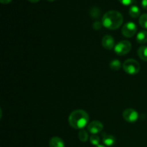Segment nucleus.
Masks as SVG:
<instances>
[{
  "mask_svg": "<svg viewBox=\"0 0 147 147\" xmlns=\"http://www.w3.org/2000/svg\"><path fill=\"white\" fill-rule=\"evenodd\" d=\"M47 1H50V2H52V1H55V0H47Z\"/></svg>",
  "mask_w": 147,
  "mask_h": 147,
  "instance_id": "393cba45",
  "label": "nucleus"
},
{
  "mask_svg": "<svg viewBox=\"0 0 147 147\" xmlns=\"http://www.w3.org/2000/svg\"><path fill=\"white\" fill-rule=\"evenodd\" d=\"M123 117L129 123H134L139 119V113L133 109H126L123 113Z\"/></svg>",
  "mask_w": 147,
  "mask_h": 147,
  "instance_id": "423d86ee",
  "label": "nucleus"
},
{
  "mask_svg": "<svg viewBox=\"0 0 147 147\" xmlns=\"http://www.w3.org/2000/svg\"><path fill=\"white\" fill-rule=\"evenodd\" d=\"M136 32H137V27L136 24L132 22H128L127 23H126L123 26L121 30L122 34L127 38L133 37L136 34Z\"/></svg>",
  "mask_w": 147,
  "mask_h": 147,
  "instance_id": "39448f33",
  "label": "nucleus"
},
{
  "mask_svg": "<svg viewBox=\"0 0 147 147\" xmlns=\"http://www.w3.org/2000/svg\"><path fill=\"white\" fill-rule=\"evenodd\" d=\"M142 6L144 9H147V0H142Z\"/></svg>",
  "mask_w": 147,
  "mask_h": 147,
  "instance_id": "412c9836",
  "label": "nucleus"
},
{
  "mask_svg": "<svg viewBox=\"0 0 147 147\" xmlns=\"http://www.w3.org/2000/svg\"><path fill=\"white\" fill-rule=\"evenodd\" d=\"M11 1V0H0V2H1V4H9V3H10Z\"/></svg>",
  "mask_w": 147,
  "mask_h": 147,
  "instance_id": "4be33fe9",
  "label": "nucleus"
},
{
  "mask_svg": "<svg viewBox=\"0 0 147 147\" xmlns=\"http://www.w3.org/2000/svg\"><path fill=\"white\" fill-rule=\"evenodd\" d=\"M139 24L143 28L147 29V14H144L139 17Z\"/></svg>",
  "mask_w": 147,
  "mask_h": 147,
  "instance_id": "dca6fc26",
  "label": "nucleus"
},
{
  "mask_svg": "<svg viewBox=\"0 0 147 147\" xmlns=\"http://www.w3.org/2000/svg\"><path fill=\"white\" fill-rule=\"evenodd\" d=\"M90 142L91 144L94 145V146H98V145H99V143H100V138L98 136H96V134L92 135L90 137Z\"/></svg>",
  "mask_w": 147,
  "mask_h": 147,
  "instance_id": "f3484780",
  "label": "nucleus"
},
{
  "mask_svg": "<svg viewBox=\"0 0 147 147\" xmlns=\"http://www.w3.org/2000/svg\"><path fill=\"white\" fill-rule=\"evenodd\" d=\"M90 14L92 17H93V18H97V17H99V16H100V11L97 7H93L90 10Z\"/></svg>",
  "mask_w": 147,
  "mask_h": 147,
  "instance_id": "a211bd4d",
  "label": "nucleus"
},
{
  "mask_svg": "<svg viewBox=\"0 0 147 147\" xmlns=\"http://www.w3.org/2000/svg\"><path fill=\"white\" fill-rule=\"evenodd\" d=\"M50 147H65V143L63 139L57 136H54L50 141Z\"/></svg>",
  "mask_w": 147,
  "mask_h": 147,
  "instance_id": "9d476101",
  "label": "nucleus"
},
{
  "mask_svg": "<svg viewBox=\"0 0 147 147\" xmlns=\"http://www.w3.org/2000/svg\"><path fill=\"white\" fill-rule=\"evenodd\" d=\"M111 69L115 71H117V70H120L121 67V62L119 60H113L109 64Z\"/></svg>",
  "mask_w": 147,
  "mask_h": 147,
  "instance_id": "4468645a",
  "label": "nucleus"
},
{
  "mask_svg": "<svg viewBox=\"0 0 147 147\" xmlns=\"http://www.w3.org/2000/svg\"><path fill=\"white\" fill-rule=\"evenodd\" d=\"M96 147H106V146H103V145H100V144H99V145H98V146H96Z\"/></svg>",
  "mask_w": 147,
  "mask_h": 147,
  "instance_id": "b1692460",
  "label": "nucleus"
},
{
  "mask_svg": "<svg viewBox=\"0 0 147 147\" xmlns=\"http://www.w3.org/2000/svg\"><path fill=\"white\" fill-rule=\"evenodd\" d=\"M28 1H30L31 3H37V2H38L40 0H28Z\"/></svg>",
  "mask_w": 147,
  "mask_h": 147,
  "instance_id": "5701e85b",
  "label": "nucleus"
},
{
  "mask_svg": "<svg viewBox=\"0 0 147 147\" xmlns=\"http://www.w3.org/2000/svg\"><path fill=\"white\" fill-rule=\"evenodd\" d=\"M102 46L108 50H111L115 47L114 39L111 35H106L103 37L101 42Z\"/></svg>",
  "mask_w": 147,
  "mask_h": 147,
  "instance_id": "6e6552de",
  "label": "nucleus"
},
{
  "mask_svg": "<svg viewBox=\"0 0 147 147\" xmlns=\"http://www.w3.org/2000/svg\"><path fill=\"white\" fill-rule=\"evenodd\" d=\"M102 141H103V143L108 146H112L116 143V139H115L114 136L113 135L107 134L106 133L103 134Z\"/></svg>",
  "mask_w": 147,
  "mask_h": 147,
  "instance_id": "1a4fd4ad",
  "label": "nucleus"
},
{
  "mask_svg": "<svg viewBox=\"0 0 147 147\" xmlns=\"http://www.w3.org/2000/svg\"><path fill=\"white\" fill-rule=\"evenodd\" d=\"M119 1H120V2L123 5L129 6V5H131V4H133L134 1V0H119Z\"/></svg>",
  "mask_w": 147,
  "mask_h": 147,
  "instance_id": "aec40b11",
  "label": "nucleus"
},
{
  "mask_svg": "<svg viewBox=\"0 0 147 147\" xmlns=\"http://www.w3.org/2000/svg\"><path fill=\"white\" fill-rule=\"evenodd\" d=\"M140 9L136 5H132L129 9V15L132 18H137L140 16Z\"/></svg>",
  "mask_w": 147,
  "mask_h": 147,
  "instance_id": "ddd939ff",
  "label": "nucleus"
},
{
  "mask_svg": "<svg viewBox=\"0 0 147 147\" xmlns=\"http://www.w3.org/2000/svg\"><path fill=\"white\" fill-rule=\"evenodd\" d=\"M123 22V15L119 11L111 10L104 14L102 18L103 27L111 30H117L121 27Z\"/></svg>",
  "mask_w": 147,
  "mask_h": 147,
  "instance_id": "f257e3e1",
  "label": "nucleus"
},
{
  "mask_svg": "<svg viewBox=\"0 0 147 147\" xmlns=\"http://www.w3.org/2000/svg\"><path fill=\"white\" fill-rule=\"evenodd\" d=\"M102 25H103V24L100 22L96 21L93 24V28L96 30H99L101 28Z\"/></svg>",
  "mask_w": 147,
  "mask_h": 147,
  "instance_id": "6ab92c4d",
  "label": "nucleus"
},
{
  "mask_svg": "<svg viewBox=\"0 0 147 147\" xmlns=\"http://www.w3.org/2000/svg\"><path fill=\"white\" fill-rule=\"evenodd\" d=\"M103 124L99 121H93L88 126V131L92 134H97L103 131Z\"/></svg>",
  "mask_w": 147,
  "mask_h": 147,
  "instance_id": "0eeeda50",
  "label": "nucleus"
},
{
  "mask_svg": "<svg viewBox=\"0 0 147 147\" xmlns=\"http://www.w3.org/2000/svg\"><path fill=\"white\" fill-rule=\"evenodd\" d=\"M89 121V116L83 110H76L72 112L68 118V122L72 128L76 129H82L87 126Z\"/></svg>",
  "mask_w": 147,
  "mask_h": 147,
  "instance_id": "f03ea898",
  "label": "nucleus"
},
{
  "mask_svg": "<svg viewBox=\"0 0 147 147\" xmlns=\"http://www.w3.org/2000/svg\"><path fill=\"white\" fill-rule=\"evenodd\" d=\"M78 138L82 142H87L88 139V134L85 130L80 131L78 133Z\"/></svg>",
  "mask_w": 147,
  "mask_h": 147,
  "instance_id": "2eb2a0df",
  "label": "nucleus"
},
{
  "mask_svg": "<svg viewBox=\"0 0 147 147\" xmlns=\"http://www.w3.org/2000/svg\"><path fill=\"white\" fill-rule=\"evenodd\" d=\"M136 41L139 44H145L147 42V32L145 30L139 32L136 35Z\"/></svg>",
  "mask_w": 147,
  "mask_h": 147,
  "instance_id": "f8f14e48",
  "label": "nucleus"
},
{
  "mask_svg": "<svg viewBox=\"0 0 147 147\" xmlns=\"http://www.w3.org/2000/svg\"><path fill=\"white\" fill-rule=\"evenodd\" d=\"M131 50V44L128 40H122L115 45L114 51L118 55L123 56L128 54Z\"/></svg>",
  "mask_w": 147,
  "mask_h": 147,
  "instance_id": "20e7f679",
  "label": "nucleus"
},
{
  "mask_svg": "<svg viewBox=\"0 0 147 147\" xmlns=\"http://www.w3.org/2000/svg\"><path fill=\"white\" fill-rule=\"evenodd\" d=\"M123 69L127 74L136 75L140 71V64L134 59H128L123 63Z\"/></svg>",
  "mask_w": 147,
  "mask_h": 147,
  "instance_id": "7ed1b4c3",
  "label": "nucleus"
},
{
  "mask_svg": "<svg viewBox=\"0 0 147 147\" xmlns=\"http://www.w3.org/2000/svg\"><path fill=\"white\" fill-rule=\"evenodd\" d=\"M137 54L141 60L147 62V46H141L138 49Z\"/></svg>",
  "mask_w": 147,
  "mask_h": 147,
  "instance_id": "9b49d317",
  "label": "nucleus"
}]
</instances>
